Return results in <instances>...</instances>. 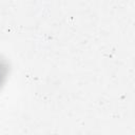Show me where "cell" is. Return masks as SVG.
I'll list each match as a JSON object with an SVG mask.
<instances>
[{
	"label": "cell",
	"mask_w": 135,
	"mask_h": 135,
	"mask_svg": "<svg viewBox=\"0 0 135 135\" xmlns=\"http://www.w3.org/2000/svg\"><path fill=\"white\" fill-rule=\"evenodd\" d=\"M7 71H8L7 70V64L5 63L4 60L0 59V86L5 80V77L7 75Z\"/></svg>",
	"instance_id": "cell-1"
}]
</instances>
